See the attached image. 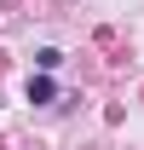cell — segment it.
<instances>
[{
    "label": "cell",
    "instance_id": "1",
    "mask_svg": "<svg viewBox=\"0 0 144 150\" xmlns=\"http://www.w3.org/2000/svg\"><path fill=\"white\" fill-rule=\"evenodd\" d=\"M58 87H52V75H29V104H52Z\"/></svg>",
    "mask_w": 144,
    "mask_h": 150
},
{
    "label": "cell",
    "instance_id": "2",
    "mask_svg": "<svg viewBox=\"0 0 144 150\" xmlns=\"http://www.w3.org/2000/svg\"><path fill=\"white\" fill-rule=\"evenodd\" d=\"M58 64H64V52H58V46H40V52H35V69H40V75H52Z\"/></svg>",
    "mask_w": 144,
    "mask_h": 150
}]
</instances>
